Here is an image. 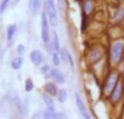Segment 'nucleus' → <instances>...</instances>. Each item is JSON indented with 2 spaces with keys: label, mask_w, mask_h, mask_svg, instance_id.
<instances>
[{
  "label": "nucleus",
  "mask_w": 124,
  "mask_h": 119,
  "mask_svg": "<svg viewBox=\"0 0 124 119\" xmlns=\"http://www.w3.org/2000/svg\"><path fill=\"white\" fill-rule=\"evenodd\" d=\"M118 82H119V78L116 72H112L109 76V78H108L107 82H106V92L107 93H112L116 85L118 84Z\"/></svg>",
  "instance_id": "3"
},
{
  "label": "nucleus",
  "mask_w": 124,
  "mask_h": 119,
  "mask_svg": "<svg viewBox=\"0 0 124 119\" xmlns=\"http://www.w3.org/2000/svg\"><path fill=\"white\" fill-rule=\"evenodd\" d=\"M60 113H56L54 110H50V109H46L44 111V119H62Z\"/></svg>",
  "instance_id": "11"
},
{
  "label": "nucleus",
  "mask_w": 124,
  "mask_h": 119,
  "mask_svg": "<svg viewBox=\"0 0 124 119\" xmlns=\"http://www.w3.org/2000/svg\"><path fill=\"white\" fill-rule=\"evenodd\" d=\"M122 20H124V9L120 8L118 11H116V15H114V17H113V21L120 22V21H122Z\"/></svg>",
  "instance_id": "18"
},
{
  "label": "nucleus",
  "mask_w": 124,
  "mask_h": 119,
  "mask_svg": "<svg viewBox=\"0 0 124 119\" xmlns=\"http://www.w3.org/2000/svg\"><path fill=\"white\" fill-rule=\"evenodd\" d=\"M122 94H123V82L121 80H119L118 84L116 85L113 92L111 93L112 101H113L114 103L119 102V101H120V98H121V96H122Z\"/></svg>",
  "instance_id": "6"
},
{
  "label": "nucleus",
  "mask_w": 124,
  "mask_h": 119,
  "mask_svg": "<svg viewBox=\"0 0 124 119\" xmlns=\"http://www.w3.org/2000/svg\"><path fill=\"white\" fill-rule=\"evenodd\" d=\"M15 33H16V25L15 24H10L7 28V38H8V41H12Z\"/></svg>",
  "instance_id": "15"
},
{
  "label": "nucleus",
  "mask_w": 124,
  "mask_h": 119,
  "mask_svg": "<svg viewBox=\"0 0 124 119\" xmlns=\"http://www.w3.org/2000/svg\"><path fill=\"white\" fill-rule=\"evenodd\" d=\"M94 7H95L94 0H86V1L84 2V4H83L84 11H85L86 13H90V12H92L93 9H94Z\"/></svg>",
  "instance_id": "16"
},
{
  "label": "nucleus",
  "mask_w": 124,
  "mask_h": 119,
  "mask_svg": "<svg viewBox=\"0 0 124 119\" xmlns=\"http://www.w3.org/2000/svg\"><path fill=\"white\" fill-rule=\"evenodd\" d=\"M123 50H124V41L118 39V41H114L112 43L110 56H111V62L113 65H118L120 62L123 55Z\"/></svg>",
  "instance_id": "1"
},
{
  "label": "nucleus",
  "mask_w": 124,
  "mask_h": 119,
  "mask_svg": "<svg viewBox=\"0 0 124 119\" xmlns=\"http://www.w3.org/2000/svg\"><path fill=\"white\" fill-rule=\"evenodd\" d=\"M41 100H43L44 103L47 105L48 109H50V110H54V100H52V96L48 95L47 93H43L41 94Z\"/></svg>",
  "instance_id": "9"
},
{
  "label": "nucleus",
  "mask_w": 124,
  "mask_h": 119,
  "mask_svg": "<svg viewBox=\"0 0 124 119\" xmlns=\"http://www.w3.org/2000/svg\"><path fill=\"white\" fill-rule=\"evenodd\" d=\"M51 56H52V63H54L56 67H58V66L60 65V62H61V59H60V56H59V52L54 51L51 54Z\"/></svg>",
  "instance_id": "20"
},
{
  "label": "nucleus",
  "mask_w": 124,
  "mask_h": 119,
  "mask_svg": "<svg viewBox=\"0 0 124 119\" xmlns=\"http://www.w3.org/2000/svg\"><path fill=\"white\" fill-rule=\"evenodd\" d=\"M40 27H41V39L44 43L47 44L49 42V28H48V19L45 12L40 15Z\"/></svg>",
  "instance_id": "2"
},
{
  "label": "nucleus",
  "mask_w": 124,
  "mask_h": 119,
  "mask_svg": "<svg viewBox=\"0 0 124 119\" xmlns=\"http://www.w3.org/2000/svg\"><path fill=\"white\" fill-rule=\"evenodd\" d=\"M75 103H76V106H77V108H78V110L81 114H84L87 111L86 110L85 104H84L83 100L81 98V96L78 95V93H75Z\"/></svg>",
  "instance_id": "12"
},
{
  "label": "nucleus",
  "mask_w": 124,
  "mask_h": 119,
  "mask_svg": "<svg viewBox=\"0 0 124 119\" xmlns=\"http://www.w3.org/2000/svg\"><path fill=\"white\" fill-rule=\"evenodd\" d=\"M16 50H17V54H19V55H23V52H24V46L22 45V44H19V45H17Z\"/></svg>",
  "instance_id": "24"
},
{
  "label": "nucleus",
  "mask_w": 124,
  "mask_h": 119,
  "mask_svg": "<svg viewBox=\"0 0 124 119\" xmlns=\"http://www.w3.org/2000/svg\"><path fill=\"white\" fill-rule=\"evenodd\" d=\"M44 90H45V92L48 94V95L52 96V97H54V96H57L59 93V90H58V87H57V85L52 82L46 83L45 86H44Z\"/></svg>",
  "instance_id": "7"
},
{
  "label": "nucleus",
  "mask_w": 124,
  "mask_h": 119,
  "mask_svg": "<svg viewBox=\"0 0 124 119\" xmlns=\"http://www.w3.org/2000/svg\"><path fill=\"white\" fill-rule=\"evenodd\" d=\"M22 65H23V58H22L21 56L15 57V58H13L12 61H11V67L14 70H20Z\"/></svg>",
  "instance_id": "13"
},
{
  "label": "nucleus",
  "mask_w": 124,
  "mask_h": 119,
  "mask_svg": "<svg viewBox=\"0 0 124 119\" xmlns=\"http://www.w3.org/2000/svg\"><path fill=\"white\" fill-rule=\"evenodd\" d=\"M52 34H54V37H52V47H54V51H57V52H59V54H60L61 48H60V42H59L58 34H57L54 31L52 32Z\"/></svg>",
  "instance_id": "14"
},
{
  "label": "nucleus",
  "mask_w": 124,
  "mask_h": 119,
  "mask_svg": "<svg viewBox=\"0 0 124 119\" xmlns=\"http://www.w3.org/2000/svg\"><path fill=\"white\" fill-rule=\"evenodd\" d=\"M41 7V0H28V9L32 13H36Z\"/></svg>",
  "instance_id": "10"
},
{
  "label": "nucleus",
  "mask_w": 124,
  "mask_h": 119,
  "mask_svg": "<svg viewBox=\"0 0 124 119\" xmlns=\"http://www.w3.org/2000/svg\"><path fill=\"white\" fill-rule=\"evenodd\" d=\"M66 59H68L69 63L71 65V67L74 68V60H73V58H72V55H71L68 50H66Z\"/></svg>",
  "instance_id": "23"
},
{
  "label": "nucleus",
  "mask_w": 124,
  "mask_h": 119,
  "mask_svg": "<svg viewBox=\"0 0 124 119\" xmlns=\"http://www.w3.org/2000/svg\"><path fill=\"white\" fill-rule=\"evenodd\" d=\"M66 100H68V93H66V91H65L64 89L59 90L58 101H59L60 103H64V102H66Z\"/></svg>",
  "instance_id": "17"
},
{
  "label": "nucleus",
  "mask_w": 124,
  "mask_h": 119,
  "mask_svg": "<svg viewBox=\"0 0 124 119\" xmlns=\"http://www.w3.org/2000/svg\"><path fill=\"white\" fill-rule=\"evenodd\" d=\"M50 76L56 81L57 83H60V84H63L65 82V79H64V76L61 73V71H59L58 69H52L51 72H50Z\"/></svg>",
  "instance_id": "8"
},
{
  "label": "nucleus",
  "mask_w": 124,
  "mask_h": 119,
  "mask_svg": "<svg viewBox=\"0 0 124 119\" xmlns=\"http://www.w3.org/2000/svg\"><path fill=\"white\" fill-rule=\"evenodd\" d=\"M82 116H83V118H84V119H90L89 115L87 114V111H86V113H84V114H82Z\"/></svg>",
  "instance_id": "25"
},
{
  "label": "nucleus",
  "mask_w": 124,
  "mask_h": 119,
  "mask_svg": "<svg viewBox=\"0 0 124 119\" xmlns=\"http://www.w3.org/2000/svg\"><path fill=\"white\" fill-rule=\"evenodd\" d=\"M24 89H25L26 92H32V90L34 89V82L31 78H27L25 80V83H24Z\"/></svg>",
  "instance_id": "19"
},
{
  "label": "nucleus",
  "mask_w": 124,
  "mask_h": 119,
  "mask_svg": "<svg viewBox=\"0 0 124 119\" xmlns=\"http://www.w3.org/2000/svg\"><path fill=\"white\" fill-rule=\"evenodd\" d=\"M30 60L34 66H40L44 61V57H43V54H41L40 50L35 49V50H33V51H31Z\"/></svg>",
  "instance_id": "4"
},
{
  "label": "nucleus",
  "mask_w": 124,
  "mask_h": 119,
  "mask_svg": "<svg viewBox=\"0 0 124 119\" xmlns=\"http://www.w3.org/2000/svg\"><path fill=\"white\" fill-rule=\"evenodd\" d=\"M47 6V13H48V20H49L50 24L52 26H57L59 23V20H58V15H57V10L54 7H50L48 4Z\"/></svg>",
  "instance_id": "5"
},
{
  "label": "nucleus",
  "mask_w": 124,
  "mask_h": 119,
  "mask_svg": "<svg viewBox=\"0 0 124 119\" xmlns=\"http://www.w3.org/2000/svg\"><path fill=\"white\" fill-rule=\"evenodd\" d=\"M9 2H10V0H2L1 3H0V12L3 13L4 10H6V8L8 7Z\"/></svg>",
  "instance_id": "22"
},
{
  "label": "nucleus",
  "mask_w": 124,
  "mask_h": 119,
  "mask_svg": "<svg viewBox=\"0 0 124 119\" xmlns=\"http://www.w3.org/2000/svg\"><path fill=\"white\" fill-rule=\"evenodd\" d=\"M50 72H51V69H50V67L48 65H44L40 67V73L43 76H46L47 73H50Z\"/></svg>",
  "instance_id": "21"
}]
</instances>
